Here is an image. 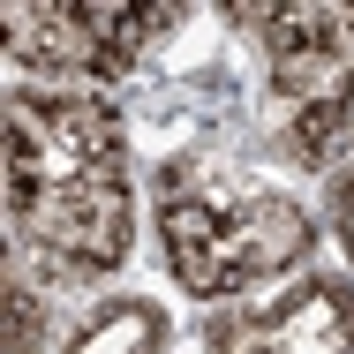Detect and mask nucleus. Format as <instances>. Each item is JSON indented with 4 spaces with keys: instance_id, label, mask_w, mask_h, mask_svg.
I'll use <instances>...</instances> for the list:
<instances>
[{
    "instance_id": "6",
    "label": "nucleus",
    "mask_w": 354,
    "mask_h": 354,
    "mask_svg": "<svg viewBox=\"0 0 354 354\" xmlns=\"http://www.w3.org/2000/svg\"><path fill=\"white\" fill-rule=\"evenodd\" d=\"M158 347H166V317L151 301H113L68 339V354H158Z\"/></svg>"
},
{
    "instance_id": "1",
    "label": "nucleus",
    "mask_w": 354,
    "mask_h": 354,
    "mask_svg": "<svg viewBox=\"0 0 354 354\" xmlns=\"http://www.w3.org/2000/svg\"><path fill=\"white\" fill-rule=\"evenodd\" d=\"M8 234L61 279H98L129 257L121 121L91 98H8Z\"/></svg>"
},
{
    "instance_id": "7",
    "label": "nucleus",
    "mask_w": 354,
    "mask_h": 354,
    "mask_svg": "<svg viewBox=\"0 0 354 354\" xmlns=\"http://www.w3.org/2000/svg\"><path fill=\"white\" fill-rule=\"evenodd\" d=\"M38 294L30 286H8V354H38Z\"/></svg>"
},
{
    "instance_id": "4",
    "label": "nucleus",
    "mask_w": 354,
    "mask_h": 354,
    "mask_svg": "<svg viewBox=\"0 0 354 354\" xmlns=\"http://www.w3.org/2000/svg\"><path fill=\"white\" fill-rule=\"evenodd\" d=\"M8 53L53 75H121L143 53V38L174 30V8H113V0H46L8 8Z\"/></svg>"
},
{
    "instance_id": "2",
    "label": "nucleus",
    "mask_w": 354,
    "mask_h": 354,
    "mask_svg": "<svg viewBox=\"0 0 354 354\" xmlns=\"http://www.w3.org/2000/svg\"><path fill=\"white\" fill-rule=\"evenodd\" d=\"M158 249H166V272L189 294H241V286L301 264L309 212L294 196H272V189H249V196L166 189V204H158Z\"/></svg>"
},
{
    "instance_id": "5",
    "label": "nucleus",
    "mask_w": 354,
    "mask_h": 354,
    "mask_svg": "<svg viewBox=\"0 0 354 354\" xmlns=\"http://www.w3.org/2000/svg\"><path fill=\"white\" fill-rule=\"evenodd\" d=\"M212 354H354V294L332 279H309L294 294H272L241 309Z\"/></svg>"
},
{
    "instance_id": "3",
    "label": "nucleus",
    "mask_w": 354,
    "mask_h": 354,
    "mask_svg": "<svg viewBox=\"0 0 354 354\" xmlns=\"http://www.w3.org/2000/svg\"><path fill=\"white\" fill-rule=\"evenodd\" d=\"M264 30L272 91L294 106V151L324 158V143L354 129V8H241Z\"/></svg>"
},
{
    "instance_id": "8",
    "label": "nucleus",
    "mask_w": 354,
    "mask_h": 354,
    "mask_svg": "<svg viewBox=\"0 0 354 354\" xmlns=\"http://www.w3.org/2000/svg\"><path fill=\"white\" fill-rule=\"evenodd\" d=\"M339 234H347V257H354V181H339Z\"/></svg>"
}]
</instances>
